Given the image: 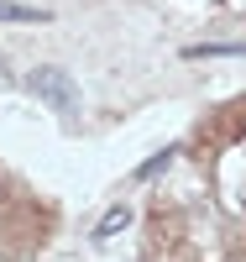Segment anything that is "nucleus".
I'll list each match as a JSON object with an SVG mask.
<instances>
[{
	"label": "nucleus",
	"instance_id": "nucleus-5",
	"mask_svg": "<svg viewBox=\"0 0 246 262\" xmlns=\"http://www.w3.org/2000/svg\"><path fill=\"white\" fill-rule=\"evenodd\" d=\"M0 84H11V74H6V63H0Z\"/></svg>",
	"mask_w": 246,
	"mask_h": 262
},
{
	"label": "nucleus",
	"instance_id": "nucleus-4",
	"mask_svg": "<svg viewBox=\"0 0 246 262\" xmlns=\"http://www.w3.org/2000/svg\"><path fill=\"white\" fill-rule=\"evenodd\" d=\"M0 21H42V11H32V6H6V0H0Z\"/></svg>",
	"mask_w": 246,
	"mask_h": 262
},
{
	"label": "nucleus",
	"instance_id": "nucleus-1",
	"mask_svg": "<svg viewBox=\"0 0 246 262\" xmlns=\"http://www.w3.org/2000/svg\"><path fill=\"white\" fill-rule=\"evenodd\" d=\"M27 90H32L37 100H48L58 116H74V111H79V90H74V79L63 74V69H37V74L27 79Z\"/></svg>",
	"mask_w": 246,
	"mask_h": 262
},
{
	"label": "nucleus",
	"instance_id": "nucleus-3",
	"mask_svg": "<svg viewBox=\"0 0 246 262\" xmlns=\"http://www.w3.org/2000/svg\"><path fill=\"white\" fill-rule=\"evenodd\" d=\"M173 152H178V147H163V152H158V158H147V163L137 168V179H152V173H163V168L173 163Z\"/></svg>",
	"mask_w": 246,
	"mask_h": 262
},
{
	"label": "nucleus",
	"instance_id": "nucleus-2",
	"mask_svg": "<svg viewBox=\"0 0 246 262\" xmlns=\"http://www.w3.org/2000/svg\"><path fill=\"white\" fill-rule=\"evenodd\" d=\"M121 226H126V205H116V210H110V215H105V221L95 226V242H110V236H116Z\"/></svg>",
	"mask_w": 246,
	"mask_h": 262
}]
</instances>
